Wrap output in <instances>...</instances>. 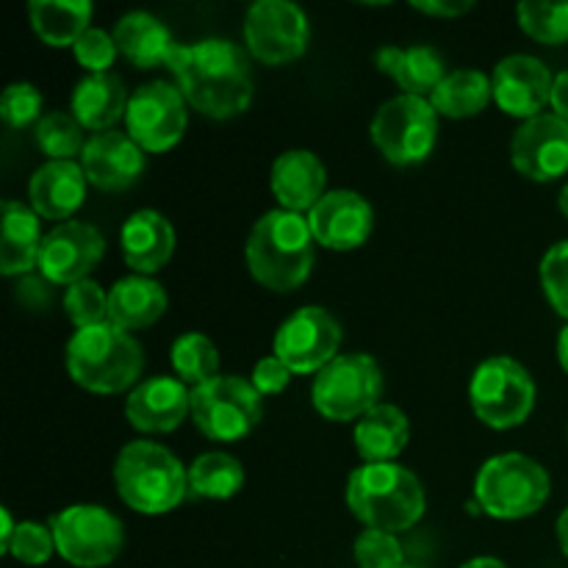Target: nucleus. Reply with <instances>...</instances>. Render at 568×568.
<instances>
[{"instance_id": "nucleus-36", "label": "nucleus", "mask_w": 568, "mask_h": 568, "mask_svg": "<svg viewBox=\"0 0 568 568\" xmlns=\"http://www.w3.org/2000/svg\"><path fill=\"white\" fill-rule=\"evenodd\" d=\"M67 320L75 325V331L94 327L109 322V292H103L98 281H81L67 288L64 294Z\"/></svg>"}, {"instance_id": "nucleus-12", "label": "nucleus", "mask_w": 568, "mask_h": 568, "mask_svg": "<svg viewBox=\"0 0 568 568\" xmlns=\"http://www.w3.org/2000/svg\"><path fill=\"white\" fill-rule=\"evenodd\" d=\"M186 122V98L178 83L150 81L128 100L125 133L144 153H166L175 148L183 139Z\"/></svg>"}, {"instance_id": "nucleus-31", "label": "nucleus", "mask_w": 568, "mask_h": 568, "mask_svg": "<svg viewBox=\"0 0 568 568\" xmlns=\"http://www.w3.org/2000/svg\"><path fill=\"white\" fill-rule=\"evenodd\" d=\"M494 100L491 78L480 70H453L447 72L436 92L430 94V103L438 116L447 120H466L477 116Z\"/></svg>"}, {"instance_id": "nucleus-6", "label": "nucleus", "mask_w": 568, "mask_h": 568, "mask_svg": "<svg viewBox=\"0 0 568 568\" xmlns=\"http://www.w3.org/2000/svg\"><path fill=\"white\" fill-rule=\"evenodd\" d=\"M552 483L530 455L503 453L488 458L475 477V503L491 519L519 521L547 505Z\"/></svg>"}, {"instance_id": "nucleus-16", "label": "nucleus", "mask_w": 568, "mask_h": 568, "mask_svg": "<svg viewBox=\"0 0 568 568\" xmlns=\"http://www.w3.org/2000/svg\"><path fill=\"white\" fill-rule=\"evenodd\" d=\"M516 172L536 183L558 181L568 172V122L558 114H538L521 122L510 139Z\"/></svg>"}, {"instance_id": "nucleus-11", "label": "nucleus", "mask_w": 568, "mask_h": 568, "mask_svg": "<svg viewBox=\"0 0 568 568\" xmlns=\"http://www.w3.org/2000/svg\"><path fill=\"white\" fill-rule=\"evenodd\" d=\"M369 133L386 161L397 166L419 164L436 148L438 114L427 98L397 94L377 109Z\"/></svg>"}, {"instance_id": "nucleus-37", "label": "nucleus", "mask_w": 568, "mask_h": 568, "mask_svg": "<svg viewBox=\"0 0 568 568\" xmlns=\"http://www.w3.org/2000/svg\"><path fill=\"white\" fill-rule=\"evenodd\" d=\"M355 560L361 568H403V544L394 532L364 530L355 538Z\"/></svg>"}, {"instance_id": "nucleus-25", "label": "nucleus", "mask_w": 568, "mask_h": 568, "mask_svg": "<svg viewBox=\"0 0 568 568\" xmlns=\"http://www.w3.org/2000/svg\"><path fill=\"white\" fill-rule=\"evenodd\" d=\"M128 100V89L116 72H92L78 81L70 111L83 128L103 133L114 131L116 122L125 120Z\"/></svg>"}, {"instance_id": "nucleus-50", "label": "nucleus", "mask_w": 568, "mask_h": 568, "mask_svg": "<svg viewBox=\"0 0 568 568\" xmlns=\"http://www.w3.org/2000/svg\"><path fill=\"white\" fill-rule=\"evenodd\" d=\"M403 568H414V566H403Z\"/></svg>"}, {"instance_id": "nucleus-47", "label": "nucleus", "mask_w": 568, "mask_h": 568, "mask_svg": "<svg viewBox=\"0 0 568 568\" xmlns=\"http://www.w3.org/2000/svg\"><path fill=\"white\" fill-rule=\"evenodd\" d=\"M558 361L560 366H564V372L568 375V325L560 331L558 336Z\"/></svg>"}, {"instance_id": "nucleus-42", "label": "nucleus", "mask_w": 568, "mask_h": 568, "mask_svg": "<svg viewBox=\"0 0 568 568\" xmlns=\"http://www.w3.org/2000/svg\"><path fill=\"white\" fill-rule=\"evenodd\" d=\"M288 381H292V369H288L281 358H275V355H270V358H261L258 364H255L253 377H250V383H253L255 392H258L261 397L281 394L283 388L288 386Z\"/></svg>"}, {"instance_id": "nucleus-27", "label": "nucleus", "mask_w": 568, "mask_h": 568, "mask_svg": "<svg viewBox=\"0 0 568 568\" xmlns=\"http://www.w3.org/2000/svg\"><path fill=\"white\" fill-rule=\"evenodd\" d=\"M166 311V292L148 275L122 277L109 292V322L122 331H144Z\"/></svg>"}, {"instance_id": "nucleus-29", "label": "nucleus", "mask_w": 568, "mask_h": 568, "mask_svg": "<svg viewBox=\"0 0 568 568\" xmlns=\"http://www.w3.org/2000/svg\"><path fill=\"white\" fill-rule=\"evenodd\" d=\"M114 42L120 53L139 70H150V67L159 64L166 67V59H170L178 44L172 39L170 28L150 11H128V14H122L114 26Z\"/></svg>"}, {"instance_id": "nucleus-46", "label": "nucleus", "mask_w": 568, "mask_h": 568, "mask_svg": "<svg viewBox=\"0 0 568 568\" xmlns=\"http://www.w3.org/2000/svg\"><path fill=\"white\" fill-rule=\"evenodd\" d=\"M558 544H560V549H564V555L568 558V508L558 516Z\"/></svg>"}, {"instance_id": "nucleus-22", "label": "nucleus", "mask_w": 568, "mask_h": 568, "mask_svg": "<svg viewBox=\"0 0 568 568\" xmlns=\"http://www.w3.org/2000/svg\"><path fill=\"white\" fill-rule=\"evenodd\" d=\"M87 172L81 161H44L28 183L31 209L44 220H64L75 214L87 197Z\"/></svg>"}, {"instance_id": "nucleus-7", "label": "nucleus", "mask_w": 568, "mask_h": 568, "mask_svg": "<svg viewBox=\"0 0 568 568\" xmlns=\"http://www.w3.org/2000/svg\"><path fill=\"white\" fill-rule=\"evenodd\" d=\"M469 403L477 419L491 430L525 425L536 408V381L519 361L494 355L483 361L469 383Z\"/></svg>"}, {"instance_id": "nucleus-1", "label": "nucleus", "mask_w": 568, "mask_h": 568, "mask_svg": "<svg viewBox=\"0 0 568 568\" xmlns=\"http://www.w3.org/2000/svg\"><path fill=\"white\" fill-rule=\"evenodd\" d=\"M166 67L186 103L211 120H231L253 103V70L244 50L231 39L175 44Z\"/></svg>"}, {"instance_id": "nucleus-39", "label": "nucleus", "mask_w": 568, "mask_h": 568, "mask_svg": "<svg viewBox=\"0 0 568 568\" xmlns=\"http://www.w3.org/2000/svg\"><path fill=\"white\" fill-rule=\"evenodd\" d=\"M0 116L9 128H28L42 120V94L33 83L17 81L3 89L0 98Z\"/></svg>"}, {"instance_id": "nucleus-2", "label": "nucleus", "mask_w": 568, "mask_h": 568, "mask_svg": "<svg viewBox=\"0 0 568 568\" xmlns=\"http://www.w3.org/2000/svg\"><path fill=\"white\" fill-rule=\"evenodd\" d=\"M347 508L366 530H410L427 510L419 477L394 464H364L347 477Z\"/></svg>"}, {"instance_id": "nucleus-32", "label": "nucleus", "mask_w": 568, "mask_h": 568, "mask_svg": "<svg viewBox=\"0 0 568 568\" xmlns=\"http://www.w3.org/2000/svg\"><path fill=\"white\" fill-rule=\"evenodd\" d=\"M244 466L227 453H205L189 466V494L205 499H231L242 491Z\"/></svg>"}, {"instance_id": "nucleus-19", "label": "nucleus", "mask_w": 568, "mask_h": 568, "mask_svg": "<svg viewBox=\"0 0 568 568\" xmlns=\"http://www.w3.org/2000/svg\"><path fill=\"white\" fill-rule=\"evenodd\" d=\"M186 414H192V388L170 375L148 377L125 399V419L142 433L178 430Z\"/></svg>"}, {"instance_id": "nucleus-43", "label": "nucleus", "mask_w": 568, "mask_h": 568, "mask_svg": "<svg viewBox=\"0 0 568 568\" xmlns=\"http://www.w3.org/2000/svg\"><path fill=\"white\" fill-rule=\"evenodd\" d=\"M475 3H469V0H460V3H449V0H414L410 3V9L422 11V14L427 17H447V20H453V17H460L466 14V11L471 9Z\"/></svg>"}, {"instance_id": "nucleus-8", "label": "nucleus", "mask_w": 568, "mask_h": 568, "mask_svg": "<svg viewBox=\"0 0 568 568\" xmlns=\"http://www.w3.org/2000/svg\"><path fill=\"white\" fill-rule=\"evenodd\" d=\"M383 372L366 353L338 355L314 377L311 403L331 422H353L381 405Z\"/></svg>"}, {"instance_id": "nucleus-18", "label": "nucleus", "mask_w": 568, "mask_h": 568, "mask_svg": "<svg viewBox=\"0 0 568 568\" xmlns=\"http://www.w3.org/2000/svg\"><path fill=\"white\" fill-rule=\"evenodd\" d=\"M305 220H308L314 242L327 250H338V253L358 250L361 244L369 242L372 231H375V211H372L369 200L349 189L327 192L308 211Z\"/></svg>"}, {"instance_id": "nucleus-26", "label": "nucleus", "mask_w": 568, "mask_h": 568, "mask_svg": "<svg viewBox=\"0 0 568 568\" xmlns=\"http://www.w3.org/2000/svg\"><path fill=\"white\" fill-rule=\"evenodd\" d=\"M42 225L39 214L20 200H6L3 203V236H0V272L6 277L28 275L33 266H39L42 253Z\"/></svg>"}, {"instance_id": "nucleus-30", "label": "nucleus", "mask_w": 568, "mask_h": 568, "mask_svg": "<svg viewBox=\"0 0 568 568\" xmlns=\"http://www.w3.org/2000/svg\"><path fill=\"white\" fill-rule=\"evenodd\" d=\"M28 14L37 37L50 48H75L92 28V3L87 0H31Z\"/></svg>"}, {"instance_id": "nucleus-24", "label": "nucleus", "mask_w": 568, "mask_h": 568, "mask_svg": "<svg viewBox=\"0 0 568 568\" xmlns=\"http://www.w3.org/2000/svg\"><path fill=\"white\" fill-rule=\"evenodd\" d=\"M375 67L386 72L403 94H416V98H427L436 92L438 83L447 78V64L444 55L430 44H414V48H397V44H386L375 53Z\"/></svg>"}, {"instance_id": "nucleus-35", "label": "nucleus", "mask_w": 568, "mask_h": 568, "mask_svg": "<svg viewBox=\"0 0 568 568\" xmlns=\"http://www.w3.org/2000/svg\"><path fill=\"white\" fill-rule=\"evenodd\" d=\"M521 31L541 44H566L568 42V0L566 3H544V0H527L516 9Z\"/></svg>"}, {"instance_id": "nucleus-33", "label": "nucleus", "mask_w": 568, "mask_h": 568, "mask_svg": "<svg viewBox=\"0 0 568 568\" xmlns=\"http://www.w3.org/2000/svg\"><path fill=\"white\" fill-rule=\"evenodd\" d=\"M170 361L178 381L192 388L220 377V353H216L214 342L205 333L192 331L175 338L170 349Z\"/></svg>"}, {"instance_id": "nucleus-9", "label": "nucleus", "mask_w": 568, "mask_h": 568, "mask_svg": "<svg viewBox=\"0 0 568 568\" xmlns=\"http://www.w3.org/2000/svg\"><path fill=\"white\" fill-rule=\"evenodd\" d=\"M264 397L239 375H220L192 388V419L211 442H239L258 427Z\"/></svg>"}, {"instance_id": "nucleus-15", "label": "nucleus", "mask_w": 568, "mask_h": 568, "mask_svg": "<svg viewBox=\"0 0 568 568\" xmlns=\"http://www.w3.org/2000/svg\"><path fill=\"white\" fill-rule=\"evenodd\" d=\"M105 253V239L89 222H59L50 233H44L39 266L42 277L55 286H75L87 281L89 272L100 264Z\"/></svg>"}, {"instance_id": "nucleus-49", "label": "nucleus", "mask_w": 568, "mask_h": 568, "mask_svg": "<svg viewBox=\"0 0 568 568\" xmlns=\"http://www.w3.org/2000/svg\"><path fill=\"white\" fill-rule=\"evenodd\" d=\"M558 209H560V214L566 216L568 220V183L564 189H560V197H558Z\"/></svg>"}, {"instance_id": "nucleus-40", "label": "nucleus", "mask_w": 568, "mask_h": 568, "mask_svg": "<svg viewBox=\"0 0 568 568\" xmlns=\"http://www.w3.org/2000/svg\"><path fill=\"white\" fill-rule=\"evenodd\" d=\"M55 541L53 530L44 525H37V521H20L14 530V538H11L9 555L17 558L26 566H42L53 558Z\"/></svg>"}, {"instance_id": "nucleus-21", "label": "nucleus", "mask_w": 568, "mask_h": 568, "mask_svg": "<svg viewBox=\"0 0 568 568\" xmlns=\"http://www.w3.org/2000/svg\"><path fill=\"white\" fill-rule=\"evenodd\" d=\"M270 186L283 211L308 214L325 197L327 172L320 155L311 150H286L272 164Z\"/></svg>"}, {"instance_id": "nucleus-13", "label": "nucleus", "mask_w": 568, "mask_h": 568, "mask_svg": "<svg viewBox=\"0 0 568 568\" xmlns=\"http://www.w3.org/2000/svg\"><path fill=\"white\" fill-rule=\"evenodd\" d=\"M342 325L322 305L297 308L275 333V358L292 369V375H320L338 358Z\"/></svg>"}, {"instance_id": "nucleus-4", "label": "nucleus", "mask_w": 568, "mask_h": 568, "mask_svg": "<svg viewBox=\"0 0 568 568\" xmlns=\"http://www.w3.org/2000/svg\"><path fill=\"white\" fill-rule=\"evenodd\" d=\"M114 486L122 503L144 516L175 510L189 494V469L164 444L131 442L120 449L114 464Z\"/></svg>"}, {"instance_id": "nucleus-28", "label": "nucleus", "mask_w": 568, "mask_h": 568, "mask_svg": "<svg viewBox=\"0 0 568 568\" xmlns=\"http://www.w3.org/2000/svg\"><path fill=\"white\" fill-rule=\"evenodd\" d=\"M410 442V422L397 405L381 403L355 425V449L364 464H394Z\"/></svg>"}, {"instance_id": "nucleus-34", "label": "nucleus", "mask_w": 568, "mask_h": 568, "mask_svg": "<svg viewBox=\"0 0 568 568\" xmlns=\"http://www.w3.org/2000/svg\"><path fill=\"white\" fill-rule=\"evenodd\" d=\"M83 131L87 128L75 120L72 111H50L33 128V139L50 161H75V155H81L89 142L83 139Z\"/></svg>"}, {"instance_id": "nucleus-45", "label": "nucleus", "mask_w": 568, "mask_h": 568, "mask_svg": "<svg viewBox=\"0 0 568 568\" xmlns=\"http://www.w3.org/2000/svg\"><path fill=\"white\" fill-rule=\"evenodd\" d=\"M0 521H3V532H0V552L9 555V547H11V538H14V519H11V510L9 508H0Z\"/></svg>"}, {"instance_id": "nucleus-44", "label": "nucleus", "mask_w": 568, "mask_h": 568, "mask_svg": "<svg viewBox=\"0 0 568 568\" xmlns=\"http://www.w3.org/2000/svg\"><path fill=\"white\" fill-rule=\"evenodd\" d=\"M552 114H558L560 120L568 122V70L558 72L555 75V87H552Z\"/></svg>"}, {"instance_id": "nucleus-20", "label": "nucleus", "mask_w": 568, "mask_h": 568, "mask_svg": "<svg viewBox=\"0 0 568 568\" xmlns=\"http://www.w3.org/2000/svg\"><path fill=\"white\" fill-rule=\"evenodd\" d=\"M87 181L100 192H122L144 172V150L122 131H103L89 136L81 153Z\"/></svg>"}, {"instance_id": "nucleus-23", "label": "nucleus", "mask_w": 568, "mask_h": 568, "mask_svg": "<svg viewBox=\"0 0 568 568\" xmlns=\"http://www.w3.org/2000/svg\"><path fill=\"white\" fill-rule=\"evenodd\" d=\"M122 255L139 275H153L170 264L175 253V227L161 211L142 209L122 225Z\"/></svg>"}, {"instance_id": "nucleus-14", "label": "nucleus", "mask_w": 568, "mask_h": 568, "mask_svg": "<svg viewBox=\"0 0 568 568\" xmlns=\"http://www.w3.org/2000/svg\"><path fill=\"white\" fill-rule=\"evenodd\" d=\"M305 11L288 0H258L244 17V42L261 64H288L308 50Z\"/></svg>"}, {"instance_id": "nucleus-48", "label": "nucleus", "mask_w": 568, "mask_h": 568, "mask_svg": "<svg viewBox=\"0 0 568 568\" xmlns=\"http://www.w3.org/2000/svg\"><path fill=\"white\" fill-rule=\"evenodd\" d=\"M460 568H508L503 564V560H497V558H475V560H469V564H464Z\"/></svg>"}, {"instance_id": "nucleus-10", "label": "nucleus", "mask_w": 568, "mask_h": 568, "mask_svg": "<svg viewBox=\"0 0 568 568\" xmlns=\"http://www.w3.org/2000/svg\"><path fill=\"white\" fill-rule=\"evenodd\" d=\"M55 552L78 568H100L120 558L125 527L103 505H70L50 519Z\"/></svg>"}, {"instance_id": "nucleus-17", "label": "nucleus", "mask_w": 568, "mask_h": 568, "mask_svg": "<svg viewBox=\"0 0 568 568\" xmlns=\"http://www.w3.org/2000/svg\"><path fill=\"white\" fill-rule=\"evenodd\" d=\"M494 87V103L505 111L508 116H519V120H532V116L544 114L549 103H552V87L555 75L549 67L536 55H505L491 75Z\"/></svg>"}, {"instance_id": "nucleus-5", "label": "nucleus", "mask_w": 568, "mask_h": 568, "mask_svg": "<svg viewBox=\"0 0 568 568\" xmlns=\"http://www.w3.org/2000/svg\"><path fill=\"white\" fill-rule=\"evenodd\" d=\"M142 369V344L111 322L75 331L67 344V372L92 394L128 392Z\"/></svg>"}, {"instance_id": "nucleus-38", "label": "nucleus", "mask_w": 568, "mask_h": 568, "mask_svg": "<svg viewBox=\"0 0 568 568\" xmlns=\"http://www.w3.org/2000/svg\"><path fill=\"white\" fill-rule=\"evenodd\" d=\"M541 286L555 314L568 322V239L552 244L541 258Z\"/></svg>"}, {"instance_id": "nucleus-41", "label": "nucleus", "mask_w": 568, "mask_h": 568, "mask_svg": "<svg viewBox=\"0 0 568 568\" xmlns=\"http://www.w3.org/2000/svg\"><path fill=\"white\" fill-rule=\"evenodd\" d=\"M75 59L83 70L92 75V72H111V64H114L116 48L114 42V33L103 31V28H89L81 39L75 42Z\"/></svg>"}, {"instance_id": "nucleus-3", "label": "nucleus", "mask_w": 568, "mask_h": 568, "mask_svg": "<svg viewBox=\"0 0 568 568\" xmlns=\"http://www.w3.org/2000/svg\"><path fill=\"white\" fill-rule=\"evenodd\" d=\"M247 266L261 286L272 292H294L314 270V236L308 220L294 211H266L247 239Z\"/></svg>"}]
</instances>
